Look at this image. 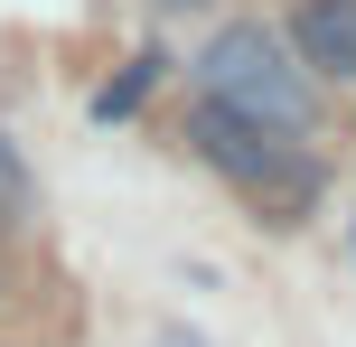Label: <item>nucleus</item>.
Listing matches in <instances>:
<instances>
[{
	"label": "nucleus",
	"instance_id": "2",
	"mask_svg": "<svg viewBox=\"0 0 356 347\" xmlns=\"http://www.w3.org/2000/svg\"><path fill=\"white\" fill-rule=\"evenodd\" d=\"M197 85H207L216 104L272 122V131H309L319 122V94H309V75L291 66V38L263 29V19H225V29L207 38V56H197Z\"/></svg>",
	"mask_w": 356,
	"mask_h": 347
},
{
	"label": "nucleus",
	"instance_id": "1",
	"mask_svg": "<svg viewBox=\"0 0 356 347\" xmlns=\"http://www.w3.org/2000/svg\"><path fill=\"white\" fill-rule=\"evenodd\" d=\"M188 141H197V160L207 169H225L244 197H263V216H309L319 207V160H309L291 131H272V122H253V113H234V104H197L188 113Z\"/></svg>",
	"mask_w": 356,
	"mask_h": 347
},
{
	"label": "nucleus",
	"instance_id": "6",
	"mask_svg": "<svg viewBox=\"0 0 356 347\" xmlns=\"http://www.w3.org/2000/svg\"><path fill=\"white\" fill-rule=\"evenodd\" d=\"M160 347H207V338H188V329H160Z\"/></svg>",
	"mask_w": 356,
	"mask_h": 347
},
{
	"label": "nucleus",
	"instance_id": "4",
	"mask_svg": "<svg viewBox=\"0 0 356 347\" xmlns=\"http://www.w3.org/2000/svg\"><path fill=\"white\" fill-rule=\"evenodd\" d=\"M160 66H169V56H131V66H122V75H113V85H104V94H94V122H122V113H131V104H141V94H150V85H160Z\"/></svg>",
	"mask_w": 356,
	"mask_h": 347
},
{
	"label": "nucleus",
	"instance_id": "3",
	"mask_svg": "<svg viewBox=\"0 0 356 347\" xmlns=\"http://www.w3.org/2000/svg\"><path fill=\"white\" fill-rule=\"evenodd\" d=\"M291 47H300V66L356 75V0H300L291 10Z\"/></svg>",
	"mask_w": 356,
	"mask_h": 347
},
{
	"label": "nucleus",
	"instance_id": "5",
	"mask_svg": "<svg viewBox=\"0 0 356 347\" xmlns=\"http://www.w3.org/2000/svg\"><path fill=\"white\" fill-rule=\"evenodd\" d=\"M38 207V188H29V169H19V150H10V131H0V225H19Z\"/></svg>",
	"mask_w": 356,
	"mask_h": 347
}]
</instances>
